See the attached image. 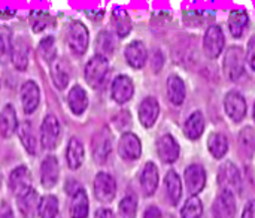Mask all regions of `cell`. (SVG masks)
Here are the masks:
<instances>
[{"label":"cell","mask_w":255,"mask_h":218,"mask_svg":"<svg viewBox=\"0 0 255 218\" xmlns=\"http://www.w3.org/2000/svg\"><path fill=\"white\" fill-rule=\"evenodd\" d=\"M224 73L229 79L238 81L245 73V52L241 46H232L227 49L223 63Z\"/></svg>","instance_id":"obj_1"},{"label":"cell","mask_w":255,"mask_h":218,"mask_svg":"<svg viewBox=\"0 0 255 218\" xmlns=\"http://www.w3.org/2000/svg\"><path fill=\"white\" fill-rule=\"evenodd\" d=\"M90 42V34L87 27L79 21H72L67 28V45L70 51L76 55H81L87 51Z\"/></svg>","instance_id":"obj_2"},{"label":"cell","mask_w":255,"mask_h":218,"mask_svg":"<svg viewBox=\"0 0 255 218\" xmlns=\"http://www.w3.org/2000/svg\"><path fill=\"white\" fill-rule=\"evenodd\" d=\"M109 72V61L102 55H94L85 66V79L93 87L97 88Z\"/></svg>","instance_id":"obj_3"},{"label":"cell","mask_w":255,"mask_h":218,"mask_svg":"<svg viewBox=\"0 0 255 218\" xmlns=\"http://www.w3.org/2000/svg\"><path fill=\"white\" fill-rule=\"evenodd\" d=\"M224 42H226V37H224V33H223L221 27L211 25L206 30L205 37H203V49H205V54L209 58L220 57V54L223 52V48H224Z\"/></svg>","instance_id":"obj_4"},{"label":"cell","mask_w":255,"mask_h":218,"mask_svg":"<svg viewBox=\"0 0 255 218\" xmlns=\"http://www.w3.org/2000/svg\"><path fill=\"white\" fill-rule=\"evenodd\" d=\"M9 189L16 198H21L31 190V175L25 166H18L10 172Z\"/></svg>","instance_id":"obj_5"},{"label":"cell","mask_w":255,"mask_h":218,"mask_svg":"<svg viewBox=\"0 0 255 218\" xmlns=\"http://www.w3.org/2000/svg\"><path fill=\"white\" fill-rule=\"evenodd\" d=\"M60 141V123L54 115L45 117L40 127V142L45 150H54Z\"/></svg>","instance_id":"obj_6"},{"label":"cell","mask_w":255,"mask_h":218,"mask_svg":"<svg viewBox=\"0 0 255 218\" xmlns=\"http://www.w3.org/2000/svg\"><path fill=\"white\" fill-rule=\"evenodd\" d=\"M218 183L223 187V192L233 193L241 190V174L233 163H224L218 171Z\"/></svg>","instance_id":"obj_7"},{"label":"cell","mask_w":255,"mask_h":218,"mask_svg":"<svg viewBox=\"0 0 255 218\" xmlns=\"http://www.w3.org/2000/svg\"><path fill=\"white\" fill-rule=\"evenodd\" d=\"M117 193V183L112 175L100 172L94 178V195L100 202H111Z\"/></svg>","instance_id":"obj_8"},{"label":"cell","mask_w":255,"mask_h":218,"mask_svg":"<svg viewBox=\"0 0 255 218\" xmlns=\"http://www.w3.org/2000/svg\"><path fill=\"white\" fill-rule=\"evenodd\" d=\"M93 157L97 163H105L112 151V138L108 129H102L97 135H94L93 142Z\"/></svg>","instance_id":"obj_9"},{"label":"cell","mask_w":255,"mask_h":218,"mask_svg":"<svg viewBox=\"0 0 255 218\" xmlns=\"http://www.w3.org/2000/svg\"><path fill=\"white\" fill-rule=\"evenodd\" d=\"M224 108H226V112L230 117V120H233L235 123H241L247 115V102L242 97V94H239L236 91H230L226 96Z\"/></svg>","instance_id":"obj_10"},{"label":"cell","mask_w":255,"mask_h":218,"mask_svg":"<svg viewBox=\"0 0 255 218\" xmlns=\"http://www.w3.org/2000/svg\"><path fill=\"white\" fill-rule=\"evenodd\" d=\"M118 153L124 160H136L142 154V144L134 133H124L120 138Z\"/></svg>","instance_id":"obj_11"},{"label":"cell","mask_w":255,"mask_h":218,"mask_svg":"<svg viewBox=\"0 0 255 218\" xmlns=\"http://www.w3.org/2000/svg\"><path fill=\"white\" fill-rule=\"evenodd\" d=\"M236 201L235 195L229 192H221L214 202V218H235Z\"/></svg>","instance_id":"obj_12"},{"label":"cell","mask_w":255,"mask_h":218,"mask_svg":"<svg viewBox=\"0 0 255 218\" xmlns=\"http://www.w3.org/2000/svg\"><path fill=\"white\" fill-rule=\"evenodd\" d=\"M134 85L127 75H120L112 82V99L117 103H126L133 97Z\"/></svg>","instance_id":"obj_13"},{"label":"cell","mask_w":255,"mask_h":218,"mask_svg":"<svg viewBox=\"0 0 255 218\" xmlns=\"http://www.w3.org/2000/svg\"><path fill=\"white\" fill-rule=\"evenodd\" d=\"M206 184V172L200 165H191L185 169V186L191 195H197Z\"/></svg>","instance_id":"obj_14"},{"label":"cell","mask_w":255,"mask_h":218,"mask_svg":"<svg viewBox=\"0 0 255 218\" xmlns=\"http://www.w3.org/2000/svg\"><path fill=\"white\" fill-rule=\"evenodd\" d=\"M157 151L164 163H175L179 157V145L172 135H164L158 139Z\"/></svg>","instance_id":"obj_15"},{"label":"cell","mask_w":255,"mask_h":218,"mask_svg":"<svg viewBox=\"0 0 255 218\" xmlns=\"http://www.w3.org/2000/svg\"><path fill=\"white\" fill-rule=\"evenodd\" d=\"M160 114V105L155 97H146L142 100L139 106V120L143 124V127L149 129L155 124Z\"/></svg>","instance_id":"obj_16"},{"label":"cell","mask_w":255,"mask_h":218,"mask_svg":"<svg viewBox=\"0 0 255 218\" xmlns=\"http://www.w3.org/2000/svg\"><path fill=\"white\" fill-rule=\"evenodd\" d=\"M40 100V91L39 87L36 85V82L33 81H27L22 84L21 87V103H22V109L25 114H31Z\"/></svg>","instance_id":"obj_17"},{"label":"cell","mask_w":255,"mask_h":218,"mask_svg":"<svg viewBox=\"0 0 255 218\" xmlns=\"http://www.w3.org/2000/svg\"><path fill=\"white\" fill-rule=\"evenodd\" d=\"M58 174H60V166L58 162L54 156H48L40 166V181L42 186L46 189H52L57 181H58Z\"/></svg>","instance_id":"obj_18"},{"label":"cell","mask_w":255,"mask_h":218,"mask_svg":"<svg viewBox=\"0 0 255 218\" xmlns=\"http://www.w3.org/2000/svg\"><path fill=\"white\" fill-rule=\"evenodd\" d=\"M148 58V52L145 45L140 40H134L130 45H127L126 48V60L127 63L134 67V69H142L146 63Z\"/></svg>","instance_id":"obj_19"},{"label":"cell","mask_w":255,"mask_h":218,"mask_svg":"<svg viewBox=\"0 0 255 218\" xmlns=\"http://www.w3.org/2000/svg\"><path fill=\"white\" fill-rule=\"evenodd\" d=\"M140 186L145 196H152L158 187V169L154 163H146L142 175H140Z\"/></svg>","instance_id":"obj_20"},{"label":"cell","mask_w":255,"mask_h":218,"mask_svg":"<svg viewBox=\"0 0 255 218\" xmlns=\"http://www.w3.org/2000/svg\"><path fill=\"white\" fill-rule=\"evenodd\" d=\"M18 127L16 114L12 105H6L0 112V135L3 138H10Z\"/></svg>","instance_id":"obj_21"},{"label":"cell","mask_w":255,"mask_h":218,"mask_svg":"<svg viewBox=\"0 0 255 218\" xmlns=\"http://www.w3.org/2000/svg\"><path fill=\"white\" fill-rule=\"evenodd\" d=\"M164 186H166V195L170 202V205H178L181 196H182V184L181 178L175 171H169L166 178H164Z\"/></svg>","instance_id":"obj_22"},{"label":"cell","mask_w":255,"mask_h":218,"mask_svg":"<svg viewBox=\"0 0 255 218\" xmlns=\"http://www.w3.org/2000/svg\"><path fill=\"white\" fill-rule=\"evenodd\" d=\"M67 102H69V108L72 109V112L79 115L88 106V94L82 87L75 85V87H72V90L67 94Z\"/></svg>","instance_id":"obj_23"},{"label":"cell","mask_w":255,"mask_h":218,"mask_svg":"<svg viewBox=\"0 0 255 218\" xmlns=\"http://www.w3.org/2000/svg\"><path fill=\"white\" fill-rule=\"evenodd\" d=\"M10 61L13 63L15 69H18V70L27 69V66H28V45L22 37H18L13 42Z\"/></svg>","instance_id":"obj_24"},{"label":"cell","mask_w":255,"mask_h":218,"mask_svg":"<svg viewBox=\"0 0 255 218\" xmlns=\"http://www.w3.org/2000/svg\"><path fill=\"white\" fill-rule=\"evenodd\" d=\"M167 96H169V100L176 106L182 105V102L185 100V84L178 75L169 76V79H167Z\"/></svg>","instance_id":"obj_25"},{"label":"cell","mask_w":255,"mask_h":218,"mask_svg":"<svg viewBox=\"0 0 255 218\" xmlns=\"http://www.w3.org/2000/svg\"><path fill=\"white\" fill-rule=\"evenodd\" d=\"M84 156H85V151H84V145L76 139V138H72L67 144V151H66V159H67V166L70 169H78L81 168L82 162H84Z\"/></svg>","instance_id":"obj_26"},{"label":"cell","mask_w":255,"mask_h":218,"mask_svg":"<svg viewBox=\"0 0 255 218\" xmlns=\"http://www.w3.org/2000/svg\"><path fill=\"white\" fill-rule=\"evenodd\" d=\"M37 208H39V199L34 190H30L27 195L18 198V210L24 218L36 217Z\"/></svg>","instance_id":"obj_27"},{"label":"cell","mask_w":255,"mask_h":218,"mask_svg":"<svg viewBox=\"0 0 255 218\" xmlns=\"http://www.w3.org/2000/svg\"><path fill=\"white\" fill-rule=\"evenodd\" d=\"M205 130V118L202 112H193L184 126V133L188 139H199Z\"/></svg>","instance_id":"obj_28"},{"label":"cell","mask_w":255,"mask_h":218,"mask_svg":"<svg viewBox=\"0 0 255 218\" xmlns=\"http://www.w3.org/2000/svg\"><path fill=\"white\" fill-rule=\"evenodd\" d=\"M112 25L120 37L127 36L131 30V21L128 13L121 7H115L112 12Z\"/></svg>","instance_id":"obj_29"},{"label":"cell","mask_w":255,"mask_h":218,"mask_svg":"<svg viewBox=\"0 0 255 218\" xmlns=\"http://www.w3.org/2000/svg\"><path fill=\"white\" fill-rule=\"evenodd\" d=\"M247 27H248V13L242 9H235L229 18V28L232 36L241 37Z\"/></svg>","instance_id":"obj_30"},{"label":"cell","mask_w":255,"mask_h":218,"mask_svg":"<svg viewBox=\"0 0 255 218\" xmlns=\"http://www.w3.org/2000/svg\"><path fill=\"white\" fill-rule=\"evenodd\" d=\"M88 217V198L85 190H79L72 196L70 204V218H87Z\"/></svg>","instance_id":"obj_31"},{"label":"cell","mask_w":255,"mask_h":218,"mask_svg":"<svg viewBox=\"0 0 255 218\" xmlns=\"http://www.w3.org/2000/svg\"><path fill=\"white\" fill-rule=\"evenodd\" d=\"M208 148L209 153L215 157V159H223L229 150V141L226 138V135L223 133H212L209 136L208 141Z\"/></svg>","instance_id":"obj_32"},{"label":"cell","mask_w":255,"mask_h":218,"mask_svg":"<svg viewBox=\"0 0 255 218\" xmlns=\"http://www.w3.org/2000/svg\"><path fill=\"white\" fill-rule=\"evenodd\" d=\"M12 33L7 27H0V63L7 64L12 58Z\"/></svg>","instance_id":"obj_33"},{"label":"cell","mask_w":255,"mask_h":218,"mask_svg":"<svg viewBox=\"0 0 255 218\" xmlns=\"http://www.w3.org/2000/svg\"><path fill=\"white\" fill-rule=\"evenodd\" d=\"M37 213L40 218H55L58 214V201L55 196H43L39 201Z\"/></svg>","instance_id":"obj_34"},{"label":"cell","mask_w":255,"mask_h":218,"mask_svg":"<svg viewBox=\"0 0 255 218\" xmlns=\"http://www.w3.org/2000/svg\"><path fill=\"white\" fill-rule=\"evenodd\" d=\"M239 147L245 157H253L255 153V132L251 127H247L239 135Z\"/></svg>","instance_id":"obj_35"},{"label":"cell","mask_w":255,"mask_h":218,"mask_svg":"<svg viewBox=\"0 0 255 218\" xmlns=\"http://www.w3.org/2000/svg\"><path fill=\"white\" fill-rule=\"evenodd\" d=\"M96 48H97V55H102L106 58V55H111L115 49V40L111 31H102L97 37L96 42Z\"/></svg>","instance_id":"obj_36"},{"label":"cell","mask_w":255,"mask_h":218,"mask_svg":"<svg viewBox=\"0 0 255 218\" xmlns=\"http://www.w3.org/2000/svg\"><path fill=\"white\" fill-rule=\"evenodd\" d=\"M51 78L55 84L57 88L63 90L69 84V72L60 61H52L51 63Z\"/></svg>","instance_id":"obj_37"},{"label":"cell","mask_w":255,"mask_h":218,"mask_svg":"<svg viewBox=\"0 0 255 218\" xmlns=\"http://www.w3.org/2000/svg\"><path fill=\"white\" fill-rule=\"evenodd\" d=\"M137 211V199L134 195H127L118 205V218H134Z\"/></svg>","instance_id":"obj_38"},{"label":"cell","mask_w":255,"mask_h":218,"mask_svg":"<svg viewBox=\"0 0 255 218\" xmlns=\"http://www.w3.org/2000/svg\"><path fill=\"white\" fill-rule=\"evenodd\" d=\"M18 133H19V139H21V144L24 145V148L30 154H34L36 153V138H34L30 123H24L22 126H19Z\"/></svg>","instance_id":"obj_39"},{"label":"cell","mask_w":255,"mask_h":218,"mask_svg":"<svg viewBox=\"0 0 255 218\" xmlns=\"http://www.w3.org/2000/svg\"><path fill=\"white\" fill-rule=\"evenodd\" d=\"M202 214H203V205H202V201L196 196H191L185 202V205L181 211L182 218H200Z\"/></svg>","instance_id":"obj_40"},{"label":"cell","mask_w":255,"mask_h":218,"mask_svg":"<svg viewBox=\"0 0 255 218\" xmlns=\"http://www.w3.org/2000/svg\"><path fill=\"white\" fill-rule=\"evenodd\" d=\"M39 54L40 57L48 61V63H52L54 58L57 57V48H55V40L52 36H48V37H43L40 40V45H39Z\"/></svg>","instance_id":"obj_41"},{"label":"cell","mask_w":255,"mask_h":218,"mask_svg":"<svg viewBox=\"0 0 255 218\" xmlns=\"http://www.w3.org/2000/svg\"><path fill=\"white\" fill-rule=\"evenodd\" d=\"M30 22H31L33 31H34V33H39V31H42V30L48 25L49 16H48V13L43 12V10H36V12L31 13Z\"/></svg>","instance_id":"obj_42"},{"label":"cell","mask_w":255,"mask_h":218,"mask_svg":"<svg viewBox=\"0 0 255 218\" xmlns=\"http://www.w3.org/2000/svg\"><path fill=\"white\" fill-rule=\"evenodd\" d=\"M247 61L250 64V67L255 70V36L251 37L250 43H248V49H247Z\"/></svg>","instance_id":"obj_43"},{"label":"cell","mask_w":255,"mask_h":218,"mask_svg":"<svg viewBox=\"0 0 255 218\" xmlns=\"http://www.w3.org/2000/svg\"><path fill=\"white\" fill-rule=\"evenodd\" d=\"M0 218H15L13 213H12V208L6 202L0 204Z\"/></svg>","instance_id":"obj_44"},{"label":"cell","mask_w":255,"mask_h":218,"mask_svg":"<svg viewBox=\"0 0 255 218\" xmlns=\"http://www.w3.org/2000/svg\"><path fill=\"white\" fill-rule=\"evenodd\" d=\"M242 218H255V201L248 202V205L244 210Z\"/></svg>","instance_id":"obj_45"},{"label":"cell","mask_w":255,"mask_h":218,"mask_svg":"<svg viewBox=\"0 0 255 218\" xmlns=\"http://www.w3.org/2000/svg\"><path fill=\"white\" fill-rule=\"evenodd\" d=\"M143 218H161V213L157 207H149L146 211H145V216Z\"/></svg>","instance_id":"obj_46"},{"label":"cell","mask_w":255,"mask_h":218,"mask_svg":"<svg viewBox=\"0 0 255 218\" xmlns=\"http://www.w3.org/2000/svg\"><path fill=\"white\" fill-rule=\"evenodd\" d=\"M96 218H115L114 217V213L111 210H106V208H102L96 213Z\"/></svg>","instance_id":"obj_47"},{"label":"cell","mask_w":255,"mask_h":218,"mask_svg":"<svg viewBox=\"0 0 255 218\" xmlns=\"http://www.w3.org/2000/svg\"><path fill=\"white\" fill-rule=\"evenodd\" d=\"M254 120H255V106H254Z\"/></svg>","instance_id":"obj_48"}]
</instances>
